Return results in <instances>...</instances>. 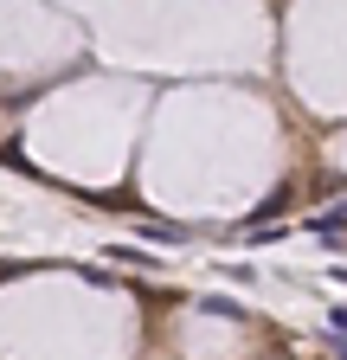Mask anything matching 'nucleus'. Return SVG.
<instances>
[{
	"label": "nucleus",
	"mask_w": 347,
	"mask_h": 360,
	"mask_svg": "<svg viewBox=\"0 0 347 360\" xmlns=\"http://www.w3.org/2000/svg\"><path fill=\"white\" fill-rule=\"evenodd\" d=\"M199 309H206V315H225V322H238V315H244V309L225 302V296H199Z\"/></svg>",
	"instance_id": "nucleus-2"
},
{
	"label": "nucleus",
	"mask_w": 347,
	"mask_h": 360,
	"mask_svg": "<svg viewBox=\"0 0 347 360\" xmlns=\"http://www.w3.org/2000/svg\"><path fill=\"white\" fill-rule=\"evenodd\" d=\"M103 257H116V264H142V270H155L161 257H148V251H136V245H110Z\"/></svg>",
	"instance_id": "nucleus-1"
},
{
	"label": "nucleus",
	"mask_w": 347,
	"mask_h": 360,
	"mask_svg": "<svg viewBox=\"0 0 347 360\" xmlns=\"http://www.w3.org/2000/svg\"><path fill=\"white\" fill-rule=\"evenodd\" d=\"M341 225H347V206H334V212H322V219H315V232H322V238H334V232H341Z\"/></svg>",
	"instance_id": "nucleus-3"
},
{
	"label": "nucleus",
	"mask_w": 347,
	"mask_h": 360,
	"mask_svg": "<svg viewBox=\"0 0 347 360\" xmlns=\"http://www.w3.org/2000/svg\"><path fill=\"white\" fill-rule=\"evenodd\" d=\"M334 328H341V335H347V309H334Z\"/></svg>",
	"instance_id": "nucleus-4"
}]
</instances>
